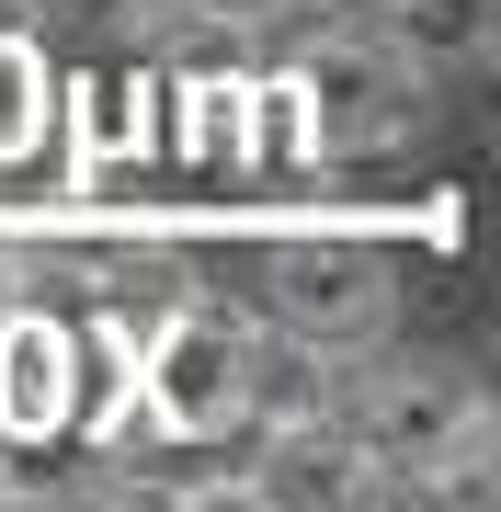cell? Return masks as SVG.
Instances as JSON below:
<instances>
[{
  "label": "cell",
  "instance_id": "9c48e42d",
  "mask_svg": "<svg viewBox=\"0 0 501 512\" xmlns=\"http://www.w3.org/2000/svg\"><path fill=\"white\" fill-rule=\"evenodd\" d=\"M171 23H228V35H251V23H274L285 0H160Z\"/></svg>",
  "mask_w": 501,
  "mask_h": 512
},
{
  "label": "cell",
  "instance_id": "ba28073f",
  "mask_svg": "<svg viewBox=\"0 0 501 512\" xmlns=\"http://www.w3.org/2000/svg\"><path fill=\"white\" fill-rule=\"evenodd\" d=\"M399 46L410 57H467V46H479V0H399Z\"/></svg>",
  "mask_w": 501,
  "mask_h": 512
},
{
  "label": "cell",
  "instance_id": "52a82bcc",
  "mask_svg": "<svg viewBox=\"0 0 501 512\" xmlns=\"http://www.w3.org/2000/svg\"><path fill=\"white\" fill-rule=\"evenodd\" d=\"M46 148V46L23 23H0V171Z\"/></svg>",
  "mask_w": 501,
  "mask_h": 512
},
{
  "label": "cell",
  "instance_id": "30bf717a",
  "mask_svg": "<svg viewBox=\"0 0 501 512\" xmlns=\"http://www.w3.org/2000/svg\"><path fill=\"white\" fill-rule=\"evenodd\" d=\"M23 12H35V0H0V23H23Z\"/></svg>",
  "mask_w": 501,
  "mask_h": 512
},
{
  "label": "cell",
  "instance_id": "6da1fadb",
  "mask_svg": "<svg viewBox=\"0 0 501 512\" xmlns=\"http://www.w3.org/2000/svg\"><path fill=\"white\" fill-rule=\"evenodd\" d=\"M137 410H149L160 433H183V444L251 421V330L217 319V308H160L149 365H137Z\"/></svg>",
  "mask_w": 501,
  "mask_h": 512
},
{
  "label": "cell",
  "instance_id": "8992f818",
  "mask_svg": "<svg viewBox=\"0 0 501 512\" xmlns=\"http://www.w3.org/2000/svg\"><path fill=\"white\" fill-rule=\"evenodd\" d=\"M69 330L46 319H0V433H46L69 410Z\"/></svg>",
  "mask_w": 501,
  "mask_h": 512
},
{
  "label": "cell",
  "instance_id": "7a4b0ae2",
  "mask_svg": "<svg viewBox=\"0 0 501 512\" xmlns=\"http://www.w3.org/2000/svg\"><path fill=\"white\" fill-rule=\"evenodd\" d=\"M342 421H353V444H365L376 467H399V478L445 467L456 444H490V399L456 365H376V376H353Z\"/></svg>",
  "mask_w": 501,
  "mask_h": 512
},
{
  "label": "cell",
  "instance_id": "5b68a950",
  "mask_svg": "<svg viewBox=\"0 0 501 512\" xmlns=\"http://www.w3.org/2000/svg\"><path fill=\"white\" fill-rule=\"evenodd\" d=\"M365 444H353V421L342 410H297V421H274L262 433V456L240 467V501L262 512H353L365 501Z\"/></svg>",
  "mask_w": 501,
  "mask_h": 512
},
{
  "label": "cell",
  "instance_id": "3957f363",
  "mask_svg": "<svg viewBox=\"0 0 501 512\" xmlns=\"http://www.w3.org/2000/svg\"><path fill=\"white\" fill-rule=\"evenodd\" d=\"M297 114L319 148H376L422 114V57L399 35H319L297 57Z\"/></svg>",
  "mask_w": 501,
  "mask_h": 512
},
{
  "label": "cell",
  "instance_id": "277c9868",
  "mask_svg": "<svg viewBox=\"0 0 501 512\" xmlns=\"http://www.w3.org/2000/svg\"><path fill=\"white\" fill-rule=\"evenodd\" d=\"M262 296H274L285 330L353 353L376 319H388V262H376L365 239H342V228H285L274 251H262Z\"/></svg>",
  "mask_w": 501,
  "mask_h": 512
}]
</instances>
